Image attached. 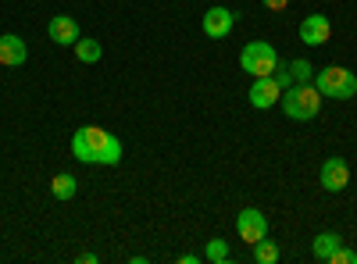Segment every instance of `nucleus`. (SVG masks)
Here are the masks:
<instances>
[{"label": "nucleus", "instance_id": "f257e3e1", "mask_svg": "<svg viewBox=\"0 0 357 264\" xmlns=\"http://www.w3.org/2000/svg\"><path fill=\"white\" fill-rule=\"evenodd\" d=\"M72 157L82 164L114 168V164H122V139L100 125H79L72 136Z\"/></svg>", "mask_w": 357, "mask_h": 264}, {"label": "nucleus", "instance_id": "f03ea898", "mask_svg": "<svg viewBox=\"0 0 357 264\" xmlns=\"http://www.w3.org/2000/svg\"><path fill=\"white\" fill-rule=\"evenodd\" d=\"M279 107L293 122H311V118H318V111H321V93H318L314 82H293L289 90H282Z\"/></svg>", "mask_w": 357, "mask_h": 264}, {"label": "nucleus", "instance_id": "7ed1b4c3", "mask_svg": "<svg viewBox=\"0 0 357 264\" xmlns=\"http://www.w3.org/2000/svg\"><path fill=\"white\" fill-rule=\"evenodd\" d=\"M314 86H318V93L321 97H329V100H350L357 97V75L343 65H325L314 72Z\"/></svg>", "mask_w": 357, "mask_h": 264}, {"label": "nucleus", "instance_id": "20e7f679", "mask_svg": "<svg viewBox=\"0 0 357 264\" xmlns=\"http://www.w3.org/2000/svg\"><path fill=\"white\" fill-rule=\"evenodd\" d=\"M240 68H243L247 75H254V79L272 75V72L279 68V50H275L272 43H264V40H254V43H247V47L240 50Z\"/></svg>", "mask_w": 357, "mask_h": 264}, {"label": "nucleus", "instance_id": "39448f33", "mask_svg": "<svg viewBox=\"0 0 357 264\" xmlns=\"http://www.w3.org/2000/svg\"><path fill=\"white\" fill-rule=\"evenodd\" d=\"M236 232H240V240L243 243H257V240H264L268 236V218H264V211H257V208H243L240 215H236Z\"/></svg>", "mask_w": 357, "mask_h": 264}, {"label": "nucleus", "instance_id": "423d86ee", "mask_svg": "<svg viewBox=\"0 0 357 264\" xmlns=\"http://www.w3.org/2000/svg\"><path fill=\"white\" fill-rule=\"evenodd\" d=\"M247 100H250V107L268 111V107H275V104L282 100V86L275 82V75H261V79H254Z\"/></svg>", "mask_w": 357, "mask_h": 264}, {"label": "nucleus", "instance_id": "0eeeda50", "mask_svg": "<svg viewBox=\"0 0 357 264\" xmlns=\"http://www.w3.org/2000/svg\"><path fill=\"white\" fill-rule=\"evenodd\" d=\"M347 183H350L347 157H340V154L325 157V164H321V189L325 193H340V189H347Z\"/></svg>", "mask_w": 357, "mask_h": 264}, {"label": "nucleus", "instance_id": "6e6552de", "mask_svg": "<svg viewBox=\"0 0 357 264\" xmlns=\"http://www.w3.org/2000/svg\"><path fill=\"white\" fill-rule=\"evenodd\" d=\"M200 29L207 33V40H225L232 29H236V11H229V8H211V11L204 15Z\"/></svg>", "mask_w": 357, "mask_h": 264}, {"label": "nucleus", "instance_id": "1a4fd4ad", "mask_svg": "<svg viewBox=\"0 0 357 264\" xmlns=\"http://www.w3.org/2000/svg\"><path fill=\"white\" fill-rule=\"evenodd\" d=\"M333 40V22L325 18V15H307L301 22V43L307 47H325Z\"/></svg>", "mask_w": 357, "mask_h": 264}, {"label": "nucleus", "instance_id": "9d476101", "mask_svg": "<svg viewBox=\"0 0 357 264\" xmlns=\"http://www.w3.org/2000/svg\"><path fill=\"white\" fill-rule=\"evenodd\" d=\"M47 36H50L57 47H75V40L82 36V29H79V22H75L72 15H54V18L47 22Z\"/></svg>", "mask_w": 357, "mask_h": 264}, {"label": "nucleus", "instance_id": "9b49d317", "mask_svg": "<svg viewBox=\"0 0 357 264\" xmlns=\"http://www.w3.org/2000/svg\"><path fill=\"white\" fill-rule=\"evenodd\" d=\"M25 57H29V47L22 36H0V65L4 68H22L25 65Z\"/></svg>", "mask_w": 357, "mask_h": 264}, {"label": "nucleus", "instance_id": "f8f14e48", "mask_svg": "<svg viewBox=\"0 0 357 264\" xmlns=\"http://www.w3.org/2000/svg\"><path fill=\"white\" fill-rule=\"evenodd\" d=\"M340 247H343V236H340V232H318L314 243H311V254H314V261H329Z\"/></svg>", "mask_w": 357, "mask_h": 264}, {"label": "nucleus", "instance_id": "ddd939ff", "mask_svg": "<svg viewBox=\"0 0 357 264\" xmlns=\"http://www.w3.org/2000/svg\"><path fill=\"white\" fill-rule=\"evenodd\" d=\"M50 193H54L57 200H72V196L79 193V179H75V175H68V171L54 175V179H50Z\"/></svg>", "mask_w": 357, "mask_h": 264}, {"label": "nucleus", "instance_id": "4468645a", "mask_svg": "<svg viewBox=\"0 0 357 264\" xmlns=\"http://www.w3.org/2000/svg\"><path fill=\"white\" fill-rule=\"evenodd\" d=\"M75 57L82 65H97L100 57H104V47H100V40H75Z\"/></svg>", "mask_w": 357, "mask_h": 264}, {"label": "nucleus", "instance_id": "2eb2a0df", "mask_svg": "<svg viewBox=\"0 0 357 264\" xmlns=\"http://www.w3.org/2000/svg\"><path fill=\"white\" fill-rule=\"evenodd\" d=\"M204 261H211V264H229V261H232L229 243H225V240H207V247H204Z\"/></svg>", "mask_w": 357, "mask_h": 264}, {"label": "nucleus", "instance_id": "dca6fc26", "mask_svg": "<svg viewBox=\"0 0 357 264\" xmlns=\"http://www.w3.org/2000/svg\"><path fill=\"white\" fill-rule=\"evenodd\" d=\"M254 261H257V264H275V261H279V247L268 240V236L257 240V243H254Z\"/></svg>", "mask_w": 357, "mask_h": 264}, {"label": "nucleus", "instance_id": "f3484780", "mask_svg": "<svg viewBox=\"0 0 357 264\" xmlns=\"http://www.w3.org/2000/svg\"><path fill=\"white\" fill-rule=\"evenodd\" d=\"M286 65H289L293 82H314V65L307 61V57H296V61H286Z\"/></svg>", "mask_w": 357, "mask_h": 264}, {"label": "nucleus", "instance_id": "a211bd4d", "mask_svg": "<svg viewBox=\"0 0 357 264\" xmlns=\"http://www.w3.org/2000/svg\"><path fill=\"white\" fill-rule=\"evenodd\" d=\"M272 75H275V82L282 86V90H289V86H293V75H289V65H286V61H279V68H275Z\"/></svg>", "mask_w": 357, "mask_h": 264}, {"label": "nucleus", "instance_id": "6ab92c4d", "mask_svg": "<svg viewBox=\"0 0 357 264\" xmlns=\"http://www.w3.org/2000/svg\"><path fill=\"white\" fill-rule=\"evenodd\" d=\"M329 264H357V254H354V250H347V247H340V250L329 257Z\"/></svg>", "mask_w": 357, "mask_h": 264}, {"label": "nucleus", "instance_id": "aec40b11", "mask_svg": "<svg viewBox=\"0 0 357 264\" xmlns=\"http://www.w3.org/2000/svg\"><path fill=\"white\" fill-rule=\"evenodd\" d=\"M261 4H264L268 11H286V8H289V0H261Z\"/></svg>", "mask_w": 357, "mask_h": 264}, {"label": "nucleus", "instance_id": "412c9836", "mask_svg": "<svg viewBox=\"0 0 357 264\" xmlns=\"http://www.w3.org/2000/svg\"><path fill=\"white\" fill-rule=\"evenodd\" d=\"M178 261H183V264H200L204 257H200V254H183V257H178Z\"/></svg>", "mask_w": 357, "mask_h": 264}, {"label": "nucleus", "instance_id": "4be33fe9", "mask_svg": "<svg viewBox=\"0 0 357 264\" xmlns=\"http://www.w3.org/2000/svg\"><path fill=\"white\" fill-rule=\"evenodd\" d=\"M79 264H97V254H79Z\"/></svg>", "mask_w": 357, "mask_h": 264}]
</instances>
